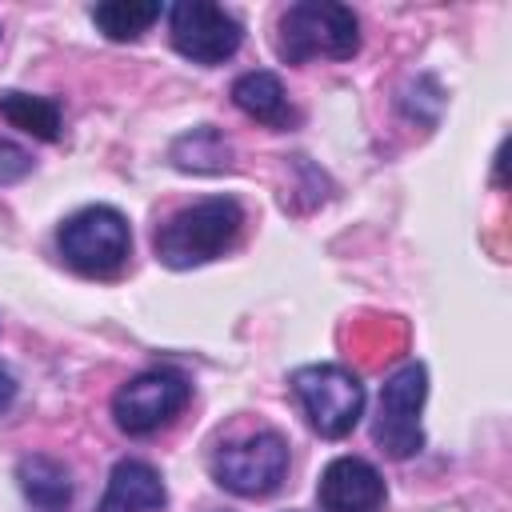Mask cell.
Masks as SVG:
<instances>
[{"mask_svg":"<svg viewBox=\"0 0 512 512\" xmlns=\"http://www.w3.org/2000/svg\"><path fill=\"white\" fill-rule=\"evenodd\" d=\"M16 400V376L8 368H0V412H8Z\"/></svg>","mask_w":512,"mask_h":512,"instance_id":"cell-17","label":"cell"},{"mask_svg":"<svg viewBox=\"0 0 512 512\" xmlns=\"http://www.w3.org/2000/svg\"><path fill=\"white\" fill-rule=\"evenodd\" d=\"M284 472H288V444L272 428L232 436L212 452V476L232 496H248V500L268 496L280 488Z\"/></svg>","mask_w":512,"mask_h":512,"instance_id":"cell-4","label":"cell"},{"mask_svg":"<svg viewBox=\"0 0 512 512\" xmlns=\"http://www.w3.org/2000/svg\"><path fill=\"white\" fill-rule=\"evenodd\" d=\"M184 404H188V380L172 368H148L128 384H120V392L112 396V416L120 432L148 436L172 424Z\"/></svg>","mask_w":512,"mask_h":512,"instance_id":"cell-7","label":"cell"},{"mask_svg":"<svg viewBox=\"0 0 512 512\" xmlns=\"http://www.w3.org/2000/svg\"><path fill=\"white\" fill-rule=\"evenodd\" d=\"M276 52L288 64L308 60H352L360 52V20L348 4L304 0L280 16Z\"/></svg>","mask_w":512,"mask_h":512,"instance_id":"cell-2","label":"cell"},{"mask_svg":"<svg viewBox=\"0 0 512 512\" xmlns=\"http://www.w3.org/2000/svg\"><path fill=\"white\" fill-rule=\"evenodd\" d=\"M0 116H4L12 128H20V132H28V136H36V140H56V136H60V108H56V100H48V96L4 92V96H0Z\"/></svg>","mask_w":512,"mask_h":512,"instance_id":"cell-13","label":"cell"},{"mask_svg":"<svg viewBox=\"0 0 512 512\" xmlns=\"http://www.w3.org/2000/svg\"><path fill=\"white\" fill-rule=\"evenodd\" d=\"M424 396H428V372H424V364H404V368H396L384 380L380 404H376L372 440L392 460H408V456H416L424 448V428H420Z\"/></svg>","mask_w":512,"mask_h":512,"instance_id":"cell-6","label":"cell"},{"mask_svg":"<svg viewBox=\"0 0 512 512\" xmlns=\"http://www.w3.org/2000/svg\"><path fill=\"white\" fill-rule=\"evenodd\" d=\"M324 512H380L384 504V476L360 456H336L316 484Z\"/></svg>","mask_w":512,"mask_h":512,"instance_id":"cell-9","label":"cell"},{"mask_svg":"<svg viewBox=\"0 0 512 512\" xmlns=\"http://www.w3.org/2000/svg\"><path fill=\"white\" fill-rule=\"evenodd\" d=\"M28 172H32V156L20 144L0 140V184H12L20 176H28Z\"/></svg>","mask_w":512,"mask_h":512,"instance_id":"cell-16","label":"cell"},{"mask_svg":"<svg viewBox=\"0 0 512 512\" xmlns=\"http://www.w3.org/2000/svg\"><path fill=\"white\" fill-rule=\"evenodd\" d=\"M168 492L152 464L144 460H120L108 476V488L96 504V512H156L164 508Z\"/></svg>","mask_w":512,"mask_h":512,"instance_id":"cell-10","label":"cell"},{"mask_svg":"<svg viewBox=\"0 0 512 512\" xmlns=\"http://www.w3.org/2000/svg\"><path fill=\"white\" fill-rule=\"evenodd\" d=\"M244 212L232 196H208L172 212L156 232V256L168 268H196L216 260L240 232Z\"/></svg>","mask_w":512,"mask_h":512,"instance_id":"cell-1","label":"cell"},{"mask_svg":"<svg viewBox=\"0 0 512 512\" xmlns=\"http://www.w3.org/2000/svg\"><path fill=\"white\" fill-rule=\"evenodd\" d=\"M232 104H236L244 116L268 124V128L292 124V104H288V96H284L280 76H272V72H244V76L232 84Z\"/></svg>","mask_w":512,"mask_h":512,"instance_id":"cell-12","label":"cell"},{"mask_svg":"<svg viewBox=\"0 0 512 512\" xmlns=\"http://www.w3.org/2000/svg\"><path fill=\"white\" fill-rule=\"evenodd\" d=\"M228 156H232V148H228V140L216 128H192L172 148L176 168H196V172H220V168L232 164Z\"/></svg>","mask_w":512,"mask_h":512,"instance_id":"cell-15","label":"cell"},{"mask_svg":"<svg viewBox=\"0 0 512 512\" xmlns=\"http://www.w3.org/2000/svg\"><path fill=\"white\" fill-rule=\"evenodd\" d=\"M20 492L32 504V512H68L72 504V476L52 456H24L16 468Z\"/></svg>","mask_w":512,"mask_h":512,"instance_id":"cell-11","label":"cell"},{"mask_svg":"<svg viewBox=\"0 0 512 512\" xmlns=\"http://www.w3.org/2000/svg\"><path fill=\"white\" fill-rule=\"evenodd\" d=\"M56 244H60V256L72 272L80 276H96V280H108L116 276L124 264H128V252H132V228L128 220L108 208V204H88L80 212H72L60 232H56Z\"/></svg>","mask_w":512,"mask_h":512,"instance_id":"cell-3","label":"cell"},{"mask_svg":"<svg viewBox=\"0 0 512 512\" xmlns=\"http://www.w3.org/2000/svg\"><path fill=\"white\" fill-rule=\"evenodd\" d=\"M292 392H296L308 424L328 440L348 436L364 416V384L340 364H304V368H296L292 372Z\"/></svg>","mask_w":512,"mask_h":512,"instance_id":"cell-5","label":"cell"},{"mask_svg":"<svg viewBox=\"0 0 512 512\" xmlns=\"http://www.w3.org/2000/svg\"><path fill=\"white\" fill-rule=\"evenodd\" d=\"M92 20L108 40H136L160 20V4L156 0H104L92 8Z\"/></svg>","mask_w":512,"mask_h":512,"instance_id":"cell-14","label":"cell"},{"mask_svg":"<svg viewBox=\"0 0 512 512\" xmlns=\"http://www.w3.org/2000/svg\"><path fill=\"white\" fill-rule=\"evenodd\" d=\"M168 32L180 56H188L192 64H224L240 40L244 28L232 12H224L220 4L208 0H180L168 12Z\"/></svg>","mask_w":512,"mask_h":512,"instance_id":"cell-8","label":"cell"}]
</instances>
